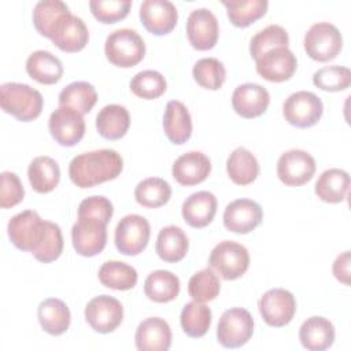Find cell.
Listing matches in <instances>:
<instances>
[{
	"label": "cell",
	"mask_w": 351,
	"mask_h": 351,
	"mask_svg": "<svg viewBox=\"0 0 351 351\" xmlns=\"http://www.w3.org/2000/svg\"><path fill=\"white\" fill-rule=\"evenodd\" d=\"M192 74L200 86L210 90L219 89L226 78L223 63L215 58L199 59L193 66Z\"/></svg>",
	"instance_id": "b9f144b4"
},
{
	"label": "cell",
	"mask_w": 351,
	"mask_h": 351,
	"mask_svg": "<svg viewBox=\"0 0 351 351\" xmlns=\"http://www.w3.org/2000/svg\"><path fill=\"white\" fill-rule=\"evenodd\" d=\"M263 321L274 328L288 325L296 311L295 296L284 288H273L265 292L258 302Z\"/></svg>",
	"instance_id": "30bf717a"
},
{
	"label": "cell",
	"mask_w": 351,
	"mask_h": 351,
	"mask_svg": "<svg viewBox=\"0 0 351 351\" xmlns=\"http://www.w3.org/2000/svg\"><path fill=\"white\" fill-rule=\"evenodd\" d=\"M211 171V162L207 155L200 151H189L178 156L171 169L174 180L184 185L192 186L203 182Z\"/></svg>",
	"instance_id": "44dd1931"
},
{
	"label": "cell",
	"mask_w": 351,
	"mask_h": 351,
	"mask_svg": "<svg viewBox=\"0 0 351 351\" xmlns=\"http://www.w3.org/2000/svg\"><path fill=\"white\" fill-rule=\"evenodd\" d=\"M314 158L303 149H289L277 162V176L288 186H300L315 173Z\"/></svg>",
	"instance_id": "4fadbf2b"
},
{
	"label": "cell",
	"mask_w": 351,
	"mask_h": 351,
	"mask_svg": "<svg viewBox=\"0 0 351 351\" xmlns=\"http://www.w3.org/2000/svg\"><path fill=\"white\" fill-rule=\"evenodd\" d=\"M299 340L310 351H324L335 341V326L325 317H310L299 329Z\"/></svg>",
	"instance_id": "cb8c5ba5"
},
{
	"label": "cell",
	"mask_w": 351,
	"mask_h": 351,
	"mask_svg": "<svg viewBox=\"0 0 351 351\" xmlns=\"http://www.w3.org/2000/svg\"><path fill=\"white\" fill-rule=\"evenodd\" d=\"M114 214L112 203L104 196H89L78 206V218H96L103 223H108Z\"/></svg>",
	"instance_id": "7dc6e473"
},
{
	"label": "cell",
	"mask_w": 351,
	"mask_h": 351,
	"mask_svg": "<svg viewBox=\"0 0 351 351\" xmlns=\"http://www.w3.org/2000/svg\"><path fill=\"white\" fill-rule=\"evenodd\" d=\"M52 43L64 52H78L85 48L89 32L85 22L71 12L63 15L51 33Z\"/></svg>",
	"instance_id": "ac0fdd59"
},
{
	"label": "cell",
	"mask_w": 351,
	"mask_h": 351,
	"mask_svg": "<svg viewBox=\"0 0 351 351\" xmlns=\"http://www.w3.org/2000/svg\"><path fill=\"white\" fill-rule=\"evenodd\" d=\"M69 12L67 4L60 0H41L33 8V25L41 36L51 38L58 21Z\"/></svg>",
	"instance_id": "74e56055"
},
{
	"label": "cell",
	"mask_w": 351,
	"mask_h": 351,
	"mask_svg": "<svg viewBox=\"0 0 351 351\" xmlns=\"http://www.w3.org/2000/svg\"><path fill=\"white\" fill-rule=\"evenodd\" d=\"M51 136L63 147H73L81 141L85 134V121L77 110L59 106L48 119Z\"/></svg>",
	"instance_id": "8fae6325"
},
{
	"label": "cell",
	"mask_w": 351,
	"mask_h": 351,
	"mask_svg": "<svg viewBox=\"0 0 351 351\" xmlns=\"http://www.w3.org/2000/svg\"><path fill=\"white\" fill-rule=\"evenodd\" d=\"M37 317L41 328L52 336L63 335L69 329L71 321L67 304L58 298H48L43 300L38 304Z\"/></svg>",
	"instance_id": "484cf974"
},
{
	"label": "cell",
	"mask_w": 351,
	"mask_h": 351,
	"mask_svg": "<svg viewBox=\"0 0 351 351\" xmlns=\"http://www.w3.org/2000/svg\"><path fill=\"white\" fill-rule=\"evenodd\" d=\"M180 324L186 336L193 339L202 337L210 329L211 310L204 303L189 302L181 311Z\"/></svg>",
	"instance_id": "d590c367"
},
{
	"label": "cell",
	"mask_w": 351,
	"mask_h": 351,
	"mask_svg": "<svg viewBox=\"0 0 351 351\" xmlns=\"http://www.w3.org/2000/svg\"><path fill=\"white\" fill-rule=\"evenodd\" d=\"M62 251H63V236L59 225L45 221V236L41 244L38 245V248L32 252L33 256L43 263H49L58 259Z\"/></svg>",
	"instance_id": "f6af8a7d"
},
{
	"label": "cell",
	"mask_w": 351,
	"mask_h": 351,
	"mask_svg": "<svg viewBox=\"0 0 351 351\" xmlns=\"http://www.w3.org/2000/svg\"><path fill=\"white\" fill-rule=\"evenodd\" d=\"M256 62V73L270 82L289 80L298 67V60L288 47H278L263 53Z\"/></svg>",
	"instance_id": "9a60e30c"
},
{
	"label": "cell",
	"mask_w": 351,
	"mask_h": 351,
	"mask_svg": "<svg viewBox=\"0 0 351 351\" xmlns=\"http://www.w3.org/2000/svg\"><path fill=\"white\" fill-rule=\"evenodd\" d=\"M129 125V112L121 104L104 106L96 117V129L99 134L107 140H118L123 137Z\"/></svg>",
	"instance_id": "83f0119b"
},
{
	"label": "cell",
	"mask_w": 351,
	"mask_h": 351,
	"mask_svg": "<svg viewBox=\"0 0 351 351\" xmlns=\"http://www.w3.org/2000/svg\"><path fill=\"white\" fill-rule=\"evenodd\" d=\"M123 169V160L115 149L103 148L74 156L69 165V176L80 188H92L117 178Z\"/></svg>",
	"instance_id": "6da1fadb"
},
{
	"label": "cell",
	"mask_w": 351,
	"mask_h": 351,
	"mask_svg": "<svg viewBox=\"0 0 351 351\" xmlns=\"http://www.w3.org/2000/svg\"><path fill=\"white\" fill-rule=\"evenodd\" d=\"M107 225L96 218H78L71 228L73 247L81 256L100 254L107 243Z\"/></svg>",
	"instance_id": "5bb4252c"
},
{
	"label": "cell",
	"mask_w": 351,
	"mask_h": 351,
	"mask_svg": "<svg viewBox=\"0 0 351 351\" xmlns=\"http://www.w3.org/2000/svg\"><path fill=\"white\" fill-rule=\"evenodd\" d=\"M350 176L341 169H328L315 182V195L326 203H340L347 197Z\"/></svg>",
	"instance_id": "4dcf8cb0"
},
{
	"label": "cell",
	"mask_w": 351,
	"mask_h": 351,
	"mask_svg": "<svg viewBox=\"0 0 351 351\" xmlns=\"http://www.w3.org/2000/svg\"><path fill=\"white\" fill-rule=\"evenodd\" d=\"M27 177L32 188L38 193H48L53 191L60 180L59 165L49 156L34 158L27 169Z\"/></svg>",
	"instance_id": "f546056e"
},
{
	"label": "cell",
	"mask_w": 351,
	"mask_h": 351,
	"mask_svg": "<svg viewBox=\"0 0 351 351\" xmlns=\"http://www.w3.org/2000/svg\"><path fill=\"white\" fill-rule=\"evenodd\" d=\"M221 289L219 278L211 267L195 273L188 281V293L195 302L206 303L214 300Z\"/></svg>",
	"instance_id": "60d3db41"
},
{
	"label": "cell",
	"mask_w": 351,
	"mask_h": 351,
	"mask_svg": "<svg viewBox=\"0 0 351 351\" xmlns=\"http://www.w3.org/2000/svg\"><path fill=\"white\" fill-rule=\"evenodd\" d=\"M333 274L335 277L346 285H350V251L339 255L333 262Z\"/></svg>",
	"instance_id": "681fc988"
},
{
	"label": "cell",
	"mask_w": 351,
	"mask_h": 351,
	"mask_svg": "<svg viewBox=\"0 0 351 351\" xmlns=\"http://www.w3.org/2000/svg\"><path fill=\"white\" fill-rule=\"evenodd\" d=\"M324 104L321 99L308 90H299L289 95L282 104L285 121L296 128L314 126L322 117Z\"/></svg>",
	"instance_id": "9c48e42d"
},
{
	"label": "cell",
	"mask_w": 351,
	"mask_h": 351,
	"mask_svg": "<svg viewBox=\"0 0 351 351\" xmlns=\"http://www.w3.org/2000/svg\"><path fill=\"white\" fill-rule=\"evenodd\" d=\"M132 7L130 0H92L90 12L103 23H115L123 19Z\"/></svg>",
	"instance_id": "bcb514c9"
},
{
	"label": "cell",
	"mask_w": 351,
	"mask_h": 351,
	"mask_svg": "<svg viewBox=\"0 0 351 351\" xmlns=\"http://www.w3.org/2000/svg\"><path fill=\"white\" fill-rule=\"evenodd\" d=\"M155 248L156 254L162 261L174 263L181 261L186 255L189 241L180 226L169 225L159 230Z\"/></svg>",
	"instance_id": "f1b7e54d"
},
{
	"label": "cell",
	"mask_w": 351,
	"mask_h": 351,
	"mask_svg": "<svg viewBox=\"0 0 351 351\" xmlns=\"http://www.w3.org/2000/svg\"><path fill=\"white\" fill-rule=\"evenodd\" d=\"M138 351H167L171 346V329L159 317H149L140 322L134 335Z\"/></svg>",
	"instance_id": "7402d4cb"
},
{
	"label": "cell",
	"mask_w": 351,
	"mask_h": 351,
	"mask_svg": "<svg viewBox=\"0 0 351 351\" xmlns=\"http://www.w3.org/2000/svg\"><path fill=\"white\" fill-rule=\"evenodd\" d=\"M97 101V93L92 84L75 81L69 84L59 93V104L77 110L81 114L89 112Z\"/></svg>",
	"instance_id": "e575fe53"
},
{
	"label": "cell",
	"mask_w": 351,
	"mask_h": 351,
	"mask_svg": "<svg viewBox=\"0 0 351 351\" xmlns=\"http://www.w3.org/2000/svg\"><path fill=\"white\" fill-rule=\"evenodd\" d=\"M151 234L149 222L138 214L125 215L115 228V245L118 251L128 256L143 252L148 244Z\"/></svg>",
	"instance_id": "ba28073f"
},
{
	"label": "cell",
	"mask_w": 351,
	"mask_h": 351,
	"mask_svg": "<svg viewBox=\"0 0 351 351\" xmlns=\"http://www.w3.org/2000/svg\"><path fill=\"white\" fill-rule=\"evenodd\" d=\"M218 21L208 8L193 10L186 19V36L191 45L197 51L214 48L218 40Z\"/></svg>",
	"instance_id": "2e32d148"
},
{
	"label": "cell",
	"mask_w": 351,
	"mask_h": 351,
	"mask_svg": "<svg viewBox=\"0 0 351 351\" xmlns=\"http://www.w3.org/2000/svg\"><path fill=\"white\" fill-rule=\"evenodd\" d=\"M171 196V186L159 177H149L140 181L134 189L136 202L147 208L165 206Z\"/></svg>",
	"instance_id": "8d00e7d4"
},
{
	"label": "cell",
	"mask_w": 351,
	"mask_h": 351,
	"mask_svg": "<svg viewBox=\"0 0 351 351\" xmlns=\"http://www.w3.org/2000/svg\"><path fill=\"white\" fill-rule=\"evenodd\" d=\"M0 104L18 121L29 122L41 114L44 100L41 93L27 84L5 82L0 86Z\"/></svg>",
	"instance_id": "7a4b0ae2"
},
{
	"label": "cell",
	"mask_w": 351,
	"mask_h": 351,
	"mask_svg": "<svg viewBox=\"0 0 351 351\" xmlns=\"http://www.w3.org/2000/svg\"><path fill=\"white\" fill-rule=\"evenodd\" d=\"M226 171L230 180L237 185H248L259 174L256 158L244 147L236 148L226 160Z\"/></svg>",
	"instance_id": "d6a6232c"
},
{
	"label": "cell",
	"mask_w": 351,
	"mask_h": 351,
	"mask_svg": "<svg viewBox=\"0 0 351 351\" xmlns=\"http://www.w3.org/2000/svg\"><path fill=\"white\" fill-rule=\"evenodd\" d=\"M25 196L23 185L19 177L12 171L1 173V195L0 206L1 208H11L21 203Z\"/></svg>",
	"instance_id": "c3c4849f"
},
{
	"label": "cell",
	"mask_w": 351,
	"mask_h": 351,
	"mask_svg": "<svg viewBox=\"0 0 351 351\" xmlns=\"http://www.w3.org/2000/svg\"><path fill=\"white\" fill-rule=\"evenodd\" d=\"M313 84L328 92L344 90L351 85V71L344 66H326L313 74Z\"/></svg>",
	"instance_id": "ee69618b"
},
{
	"label": "cell",
	"mask_w": 351,
	"mask_h": 351,
	"mask_svg": "<svg viewBox=\"0 0 351 351\" xmlns=\"http://www.w3.org/2000/svg\"><path fill=\"white\" fill-rule=\"evenodd\" d=\"M228 10V18L237 27H247L267 11V0H239V1H222Z\"/></svg>",
	"instance_id": "f35d334b"
},
{
	"label": "cell",
	"mask_w": 351,
	"mask_h": 351,
	"mask_svg": "<svg viewBox=\"0 0 351 351\" xmlns=\"http://www.w3.org/2000/svg\"><path fill=\"white\" fill-rule=\"evenodd\" d=\"M7 233L18 250L33 252L45 236V221L36 211L25 210L8 221Z\"/></svg>",
	"instance_id": "52a82bcc"
},
{
	"label": "cell",
	"mask_w": 351,
	"mask_h": 351,
	"mask_svg": "<svg viewBox=\"0 0 351 351\" xmlns=\"http://www.w3.org/2000/svg\"><path fill=\"white\" fill-rule=\"evenodd\" d=\"M129 86L136 96L141 99L152 100V99H158L165 93L167 84L165 77L159 71L143 70L130 80Z\"/></svg>",
	"instance_id": "7bdbcfd3"
},
{
	"label": "cell",
	"mask_w": 351,
	"mask_h": 351,
	"mask_svg": "<svg viewBox=\"0 0 351 351\" xmlns=\"http://www.w3.org/2000/svg\"><path fill=\"white\" fill-rule=\"evenodd\" d=\"M304 51L317 62H329L335 59L343 47L340 30L329 22L314 23L304 34Z\"/></svg>",
	"instance_id": "5b68a950"
},
{
	"label": "cell",
	"mask_w": 351,
	"mask_h": 351,
	"mask_svg": "<svg viewBox=\"0 0 351 351\" xmlns=\"http://www.w3.org/2000/svg\"><path fill=\"white\" fill-rule=\"evenodd\" d=\"M144 293L156 303L171 302L180 293V280L169 270H155L144 281Z\"/></svg>",
	"instance_id": "1f68e13d"
},
{
	"label": "cell",
	"mask_w": 351,
	"mask_h": 351,
	"mask_svg": "<svg viewBox=\"0 0 351 351\" xmlns=\"http://www.w3.org/2000/svg\"><path fill=\"white\" fill-rule=\"evenodd\" d=\"M270 103V95L259 84H241L232 95L233 110L243 118L251 119L266 112Z\"/></svg>",
	"instance_id": "ffe728a7"
},
{
	"label": "cell",
	"mask_w": 351,
	"mask_h": 351,
	"mask_svg": "<svg viewBox=\"0 0 351 351\" xmlns=\"http://www.w3.org/2000/svg\"><path fill=\"white\" fill-rule=\"evenodd\" d=\"M99 280L107 288L128 291L137 284V271L125 262L107 261L99 269Z\"/></svg>",
	"instance_id": "836d02e7"
},
{
	"label": "cell",
	"mask_w": 351,
	"mask_h": 351,
	"mask_svg": "<svg viewBox=\"0 0 351 351\" xmlns=\"http://www.w3.org/2000/svg\"><path fill=\"white\" fill-rule=\"evenodd\" d=\"M140 19L149 33L163 36L176 27L178 11L169 0H144L140 4Z\"/></svg>",
	"instance_id": "e0dca14e"
},
{
	"label": "cell",
	"mask_w": 351,
	"mask_h": 351,
	"mask_svg": "<svg viewBox=\"0 0 351 351\" xmlns=\"http://www.w3.org/2000/svg\"><path fill=\"white\" fill-rule=\"evenodd\" d=\"M104 52L110 63L118 67H133L145 55V44L133 29H118L110 33L104 43Z\"/></svg>",
	"instance_id": "3957f363"
},
{
	"label": "cell",
	"mask_w": 351,
	"mask_h": 351,
	"mask_svg": "<svg viewBox=\"0 0 351 351\" xmlns=\"http://www.w3.org/2000/svg\"><path fill=\"white\" fill-rule=\"evenodd\" d=\"M289 37L287 30L280 25H269L259 30L250 41V53L258 60L263 53L273 48L288 47Z\"/></svg>",
	"instance_id": "ab89813d"
},
{
	"label": "cell",
	"mask_w": 351,
	"mask_h": 351,
	"mask_svg": "<svg viewBox=\"0 0 351 351\" xmlns=\"http://www.w3.org/2000/svg\"><path fill=\"white\" fill-rule=\"evenodd\" d=\"M184 221L195 228L200 229L211 223L217 213V197L208 191H199L185 199L181 207Z\"/></svg>",
	"instance_id": "603a6c76"
},
{
	"label": "cell",
	"mask_w": 351,
	"mask_h": 351,
	"mask_svg": "<svg viewBox=\"0 0 351 351\" xmlns=\"http://www.w3.org/2000/svg\"><path fill=\"white\" fill-rule=\"evenodd\" d=\"M252 333L254 318L248 310L234 307L222 313L217 328V339L222 347L239 348L252 337Z\"/></svg>",
	"instance_id": "8992f818"
},
{
	"label": "cell",
	"mask_w": 351,
	"mask_h": 351,
	"mask_svg": "<svg viewBox=\"0 0 351 351\" xmlns=\"http://www.w3.org/2000/svg\"><path fill=\"white\" fill-rule=\"evenodd\" d=\"M263 218L261 206L251 199H237L223 211V225L228 230L245 234L252 232Z\"/></svg>",
	"instance_id": "d6986e66"
},
{
	"label": "cell",
	"mask_w": 351,
	"mask_h": 351,
	"mask_svg": "<svg viewBox=\"0 0 351 351\" xmlns=\"http://www.w3.org/2000/svg\"><path fill=\"white\" fill-rule=\"evenodd\" d=\"M85 319L90 328L99 333L114 332L123 319L121 302L108 295H100L88 302Z\"/></svg>",
	"instance_id": "7c38bea8"
},
{
	"label": "cell",
	"mask_w": 351,
	"mask_h": 351,
	"mask_svg": "<svg viewBox=\"0 0 351 351\" xmlns=\"http://www.w3.org/2000/svg\"><path fill=\"white\" fill-rule=\"evenodd\" d=\"M26 71L30 78L44 85L56 84L63 75V64L49 51L38 49L29 55L26 60Z\"/></svg>",
	"instance_id": "4316f807"
},
{
	"label": "cell",
	"mask_w": 351,
	"mask_h": 351,
	"mask_svg": "<svg viewBox=\"0 0 351 351\" xmlns=\"http://www.w3.org/2000/svg\"><path fill=\"white\" fill-rule=\"evenodd\" d=\"M163 129L166 137L173 144H184L192 134V119L188 108L178 100L166 104L163 115Z\"/></svg>",
	"instance_id": "d4e9b609"
},
{
	"label": "cell",
	"mask_w": 351,
	"mask_h": 351,
	"mask_svg": "<svg viewBox=\"0 0 351 351\" xmlns=\"http://www.w3.org/2000/svg\"><path fill=\"white\" fill-rule=\"evenodd\" d=\"M208 263L223 280H236L247 271L250 254L243 244L223 240L213 248Z\"/></svg>",
	"instance_id": "277c9868"
}]
</instances>
